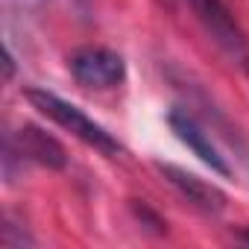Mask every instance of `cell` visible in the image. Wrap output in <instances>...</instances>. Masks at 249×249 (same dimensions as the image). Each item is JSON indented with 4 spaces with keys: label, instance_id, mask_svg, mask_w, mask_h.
<instances>
[{
    "label": "cell",
    "instance_id": "1",
    "mask_svg": "<svg viewBox=\"0 0 249 249\" xmlns=\"http://www.w3.org/2000/svg\"><path fill=\"white\" fill-rule=\"evenodd\" d=\"M27 100H30L44 117H50L53 123H59L62 129H68L71 135H76V138L85 141L88 147L100 150L103 156H108V159L123 156V144H120L106 126H100L97 120H91L79 106H73V103H68V100L56 97L53 91H44V88H27Z\"/></svg>",
    "mask_w": 249,
    "mask_h": 249
},
{
    "label": "cell",
    "instance_id": "2",
    "mask_svg": "<svg viewBox=\"0 0 249 249\" xmlns=\"http://www.w3.org/2000/svg\"><path fill=\"white\" fill-rule=\"evenodd\" d=\"M73 79L85 88H114L126 76L123 59L106 47H82L68 62Z\"/></svg>",
    "mask_w": 249,
    "mask_h": 249
},
{
    "label": "cell",
    "instance_id": "3",
    "mask_svg": "<svg viewBox=\"0 0 249 249\" xmlns=\"http://www.w3.org/2000/svg\"><path fill=\"white\" fill-rule=\"evenodd\" d=\"M167 123H170V129H173V135L202 161V164H208L214 173H220V176H231V167H229V161H226V156L214 147V141L208 138V132L199 126V123L188 114V111H182V108H173L170 114H167Z\"/></svg>",
    "mask_w": 249,
    "mask_h": 249
},
{
    "label": "cell",
    "instance_id": "4",
    "mask_svg": "<svg viewBox=\"0 0 249 249\" xmlns=\"http://www.w3.org/2000/svg\"><path fill=\"white\" fill-rule=\"evenodd\" d=\"M156 167H159V173H161L188 202H194L196 208H202V211H208V214H217V211L226 208V194H223L217 185H211V182L199 179L196 173H188V170H182V167H176V164H156Z\"/></svg>",
    "mask_w": 249,
    "mask_h": 249
},
{
    "label": "cell",
    "instance_id": "5",
    "mask_svg": "<svg viewBox=\"0 0 249 249\" xmlns=\"http://www.w3.org/2000/svg\"><path fill=\"white\" fill-rule=\"evenodd\" d=\"M21 159H30L36 164H44V167H53V170H62L68 164V156L62 150V144L56 138H50L47 132L36 129V126H24L21 132H15L9 141H6Z\"/></svg>",
    "mask_w": 249,
    "mask_h": 249
},
{
    "label": "cell",
    "instance_id": "6",
    "mask_svg": "<svg viewBox=\"0 0 249 249\" xmlns=\"http://www.w3.org/2000/svg\"><path fill=\"white\" fill-rule=\"evenodd\" d=\"M191 6L196 9V15L205 21V27L214 33V38L234 56H246V44L240 30L234 27V21L229 18V12L223 9L220 0H191Z\"/></svg>",
    "mask_w": 249,
    "mask_h": 249
},
{
    "label": "cell",
    "instance_id": "7",
    "mask_svg": "<svg viewBox=\"0 0 249 249\" xmlns=\"http://www.w3.org/2000/svg\"><path fill=\"white\" fill-rule=\"evenodd\" d=\"M237 237H240L243 243H249V229H243V231H237Z\"/></svg>",
    "mask_w": 249,
    "mask_h": 249
}]
</instances>
